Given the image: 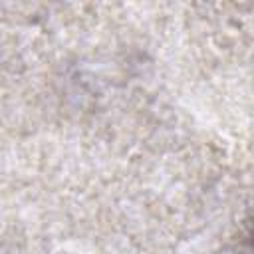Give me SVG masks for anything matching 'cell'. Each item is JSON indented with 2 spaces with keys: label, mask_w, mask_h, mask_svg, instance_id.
<instances>
[{
  "label": "cell",
  "mask_w": 254,
  "mask_h": 254,
  "mask_svg": "<svg viewBox=\"0 0 254 254\" xmlns=\"http://www.w3.org/2000/svg\"><path fill=\"white\" fill-rule=\"evenodd\" d=\"M252 240H254V238H252Z\"/></svg>",
  "instance_id": "obj_1"
}]
</instances>
